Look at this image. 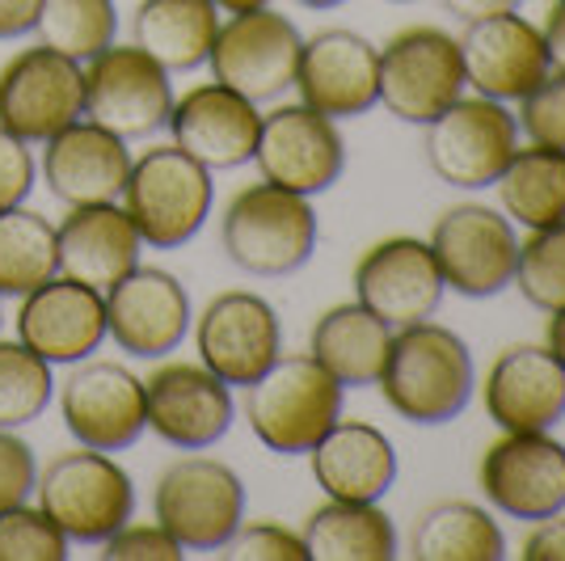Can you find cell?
I'll use <instances>...</instances> for the list:
<instances>
[{
    "label": "cell",
    "instance_id": "obj_40",
    "mask_svg": "<svg viewBox=\"0 0 565 561\" xmlns=\"http://www.w3.org/2000/svg\"><path fill=\"white\" fill-rule=\"evenodd\" d=\"M102 558L106 561H182L186 549L169 537L157 519H152V523H140V519L131 515L115 537L102 540Z\"/></svg>",
    "mask_w": 565,
    "mask_h": 561
},
{
    "label": "cell",
    "instance_id": "obj_42",
    "mask_svg": "<svg viewBox=\"0 0 565 561\" xmlns=\"http://www.w3.org/2000/svg\"><path fill=\"white\" fill-rule=\"evenodd\" d=\"M34 178H39V165H34L30 144L0 127V211L25 203L34 190Z\"/></svg>",
    "mask_w": 565,
    "mask_h": 561
},
{
    "label": "cell",
    "instance_id": "obj_19",
    "mask_svg": "<svg viewBox=\"0 0 565 561\" xmlns=\"http://www.w3.org/2000/svg\"><path fill=\"white\" fill-rule=\"evenodd\" d=\"M456 43H460L465 85L494 102H519L553 72L541 25L527 22L519 9L465 22V34Z\"/></svg>",
    "mask_w": 565,
    "mask_h": 561
},
{
    "label": "cell",
    "instance_id": "obj_44",
    "mask_svg": "<svg viewBox=\"0 0 565 561\" xmlns=\"http://www.w3.org/2000/svg\"><path fill=\"white\" fill-rule=\"evenodd\" d=\"M43 0H0V39H22L39 22Z\"/></svg>",
    "mask_w": 565,
    "mask_h": 561
},
{
    "label": "cell",
    "instance_id": "obj_38",
    "mask_svg": "<svg viewBox=\"0 0 565 561\" xmlns=\"http://www.w3.org/2000/svg\"><path fill=\"white\" fill-rule=\"evenodd\" d=\"M515 123L532 144H548L565 152V72H548L532 94L519 97Z\"/></svg>",
    "mask_w": 565,
    "mask_h": 561
},
{
    "label": "cell",
    "instance_id": "obj_1",
    "mask_svg": "<svg viewBox=\"0 0 565 561\" xmlns=\"http://www.w3.org/2000/svg\"><path fill=\"white\" fill-rule=\"evenodd\" d=\"M388 410L414 426H444L460 419L477 389L469 342L439 321L397 326L388 338V354L376 375Z\"/></svg>",
    "mask_w": 565,
    "mask_h": 561
},
{
    "label": "cell",
    "instance_id": "obj_10",
    "mask_svg": "<svg viewBox=\"0 0 565 561\" xmlns=\"http://www.w3.org/2000/svg\"><path fill=\"white\" fill-rule=\"evenodd\" d=\"M430 254L439 262L444 287L469 300L498 296L515 283L519 233L502 211L486 203H456L430 229Z\"/></svg>",
    "mask_w": 565,
    "mask_h": 561
},
{
    "label": "cell",
    "instance_id": "obj_17",
    "mask_svg": "<svg viewBox=\"0 0 565 561\" xmlns=\"http://www.w3.org/2000/svg\"><path fill=\"white\" fill-rule=\"evenodd\" d=\"M194 347L203 368L228 389H245L282 354L279 313L258 292H220L194 317Z\"/></svg>",
    "mask_w": 565,
    "mask_h": 561
},
{
    "label": "cell",
    "instance_id": "obj_22",
    "mask_svg": "<svg viewBox=\"0 0 565 561\" xmlns=\"http://www.w3.org/2000/svg\"><path fill=\"white\" fill-rule=\"evenodd\" d=\"M18 342H25L51 368H72L106 342V296L97 287L55 275L22 296Z\"/></svg>",
    "mask_w": 565,
    "mask_h": 561
},
{
    "label": "cell",
    "instance_id": "obj_35",
    "mask_svg": "<svg viewBox=\"0 0 565 561\" xmlns=\"http://www.w3.org/2000/svg\"><path fill=\"white\" fill-rule=\"evenodd\" d=\"M55 398L51 363L39 359L25 342L0 338V426L18 431L25 422H39Z\"/></svg>",
    "mask_w": 565,
    "mask_h": 561
},
{
    "label": "cell",
    "instance_id": "obj_30",
    "mask_svg": "<svg viewBox=\"0 0 565 561\" xmlns=\"http://www.w3.org/2000/svg\"><path fill=\"white\" fill-rule=\"evenodd\" d=\"M308 561H393L397 558V523L380 502H338L308 515L305 523Z\"/></svg>",
    "mask_w": 565,
    "mask_h": 561
},
{
    "label": "cell",
    "instance_id": "obj_33",
    "mask_svg": "<svg viewBox=\"0 0 565 561\" xmlns=\"http://www.w3.org/2000/svg\"><path fill=\"white\" fill-rule=\"evenodd\" d=\"M60 275V241L47 215L25 203L0 211V300L34 292L39 283Z\"/></svg>",
    "mask_w": 565,
    "mask_h": 561
},
{
    "label": "cell",
    "instance_id": "obj_13",
    "mask_svg": "<svg viewBox=\"0 0 565 561\" xmlns=\"http://www.w3.org/2000/svg\"><path fill=\"white\" fill-rule=\"evenodd\" d=\"M477 481L486 502L511 519L536 523L565 511V444L548 431H502L486 447Z\"/></svg>",
    "mask_w": 565,
    "mask_h": 561
},
{
    "label": "cell",
    "instance_id": "obj_18",
    "mask_svg": "<svg viewBox=\"0 0 565 561\" xmlns=\"http://www.w3.org/2000/svg\"><path fill=\"white\" fill-rule=\"evenodd\" d=\"M106 338L136 359H166L194 326L190 296L178 275L161 266H136L106 292Z\"/></svg>",
    "mask_w": 565,
    "mask_h": 561
},
{
    "label": "cell",
    "instance_id": "obj_4",
    "mask_svg": "<svg viewBox=\"0 0 565 561\" xmlns=\"http://www.w3.org/2000/svg\"><path fill=\"white\" fill-rule=\"evenodd\" d=\"M212 169L186 157L178 144H157L131 157L127 187L118 194L148 250H182L212 215Z\"/></svg>",
    "mask_w": 565,
    "mask_h": 561
},
{
    "label": "cell",
    "instance_id": "obj_28",
    "mask_svg": "<svg viewBox=\"0 0 565 561\" xmlns=\"http://www.w3.org/2000/svg\"><path fill=\"white\" fill-rule=\"evenodd\" d=\"M220 34L212 0H140L131 18V43L143 47L166 72H194L207 64Z\"/></svg>",
    "mask_w": 565,
    "mask_h": 561
},
{
    "label": "cell",
    "instance_id": "obj_34",
    "mask_svg": "<svg viewBox=\"0 0 565 561\" xmlns=\"http://www.w3.org/2000/svg\"><path fill=\"white\" fill-rule=\"evenodd\" d=\"M34 34L43 47L60 51L76 64H89L115 43L118 9L115 0H43Z\"/></svg>",
    "mask_w": 565,
    "mask_h": 561
},
{
    "label": "cell",
    "instance_id": "obj_31",
    "mask_svg": "<svg viewBox=\"0 0 565 561\" xmlns=\"http://www.w3.org/2000/svg\"><path fill=\"white\" fill-rule=\"evenodd\" d=\"M494 190L511 224L544 229L553 220H565V152L548 144L515 148Z\"/></svg>",
    "mask_w": 565,
    "mask_h": 561
},
{
    "label": "cell",
    "instance_id": "obj_50",
    "mask_svg": "<svg viewBox=\"0 0 565 561\" xmlns=\"http://www.w3.org/2000/svg\"><path fill=\"white\" fill-rule=\"evenodd\" d=\"M0 321H4V313H0Z\"/></svg>",
    "mask_w": 565,
    "mask_h": 561
},
{
    "label": "cell",
    "instance_id": "obj_7",
    "mask_svg": "<svg viewBox=\"0 0 565 561\" xmlns=\"http://www.w3.org/2000/svg\"><path fill=\"white\" fill-rule=\"evenodd\" d=\"M465 89L460 43L439 25H409L380 47V102L401 123L426 127Z\"/></svg>",
    "mask_w": 565,
    "mask_h": 561
},
{
    "label": "cell",
    "instance_id": "obj_48",
    "mask_svg": "<svg viewBox=\"0 0 565 561\" xmlns=\"http://www.w3.org/2000/svg\"><path fill=\"white\" fill-rule=\"evenodd\" d=\"M220 13H245V9H262V4H270V0H212Z\"/></svg>",
    "mask_w": 565,
    "mask_h": 561
},
{
    "label": "cell",
    "instance_id": "obj_3",
    "mask_svg": "<svg viewBox=\"0 0 565 561\" xmlns=\"http://www.w3.org/2000/svg\"><path fill=\"white\" fill-rule=\"evenodd\" d=\"M342 398L347 389L312 354H279L254 384H245V419L266 452L308 456L342 419Z\"/></svg>",
    "mask_w": 565,
    "mask_h": 561
},
{
    "label": "cell",
    "instance_id": "obj_20",
    "mask_svg": "<svg viewBox=\"0 0 565 561\" xmlns=\"http://www.w3.org/2000/svg\"><path fill=\"white\" fill-rule=\"evenodd\" d=\"M444 275L430 245L418 236L376 241L354 266V300L376 313L384 326H414L444 305Z\"/></svg>",
    "mask_w": 565,
    "mask_h": 561
},
{
    "label": "cell",
    "instance_id": "obj_41",
    "mask_svg": "<svg viewBox=\"0 0 565 561\" xmlns=\"http://www.w3.org/2000/svg\"><path fill=\"white\" fill-rule=\"evenodd\" d=\"M39 486V465H34V447L25 444L18 431L0 426V511L30 502V494Z\"/></svg>",
    "mask_w": 565,
    "mask_h": 561
},
{
    "label": "cell",
    "instance_id": "obj_25",
    "mask_svg": "<svg viewBox=\"0 0 565 561\" xmlns=\"http://www.w3.org/2000/svg\"><path fill=\"white\" fill-rule=\"evenodd\" d=\"M486 414L498 431H553L565 419V368L548 347H507L486 372Z\"/></svg>",
    "mask_w": 565,
    "mask_h": 561
},
{
    "label": "cell",
    "instance_id": "obj_23",
    "mask_svg": "<svg viewBox=\"0 0 565 561\" xmlns=\"http://www.w3.org/2000/svg\"><path fill=\"white\" fill-rule=\"evenodd\" d=\"M166 127L173 131V144L186 157L220 173V169H241V165L254 161L262 110L258 102H249L228 85L203 81L182 97H173Z\"/></svg>",
    "mask_w": 565,
    "mask_h": 561
},
{
    "label": "cell",
    "instance_id": "obj_26",
    "mask_svg": "<svg viewBox=\"0 0 565 561\" xmlns=\"http://www.w3.org/2000/svg\"><path fill=\"white\" fill-rule=\"evenodd\" d=\"M312 477L326 498L338 502H380L397 481L393 440L359 419H338L308 452Z\"/></svg>",
    "mask_w": 565,
    "mask_h": 561
},
{
    "label": "cell",
    "instance_id": "obj_8",
    "mask_svg": "<svg viewBox=\"0 0 565 561\" xmlns=\"http://www.w3.org/2000/svg\"><path fill=\"white\" fill-rule=\"evenodd\" d=\"M519 148V123L507 102L456 97L439 118L426 123V161L439 182L456 190H486L498 182Z\"/></svg>",
    "mask_w": 565,
    "mask_h": 561
},
{
    "label": "cell",
    "instance_id": "obj_24",
    "mask_svg": "<svg viewBox=\"0 0 565 561\" xmlns=\"http://www.w3.org/2000/svg\"><path fill=\"white\" fill-rule=\"evenodd\" d=\"M131 173V148L122 136L97 127L89 118H76L64 131L43 140L39 178L64 208L89 203H118Z\"/></svg>",
    "mask_w": 565,
    "mask_h": 561
},
{
    "label": "cell",
    "instance_id": "obj_47",
    "mask_svg": "<svg viewBox=\"0 0 565 561\" xmlns=\"http://www.w3.org/2000/svg\"><path fill=\"white\" fill-rule=\"evenodd\" d=\"M544 347L553 351V359L565 368V308L548 313V326H544Z\"/></svg>",
    "mask_w": 565,
    "mask_h": 561
},
{
    "label": "cell",
    "instance_id": "obj_14",
    "mask_svg": "<svg viewBox=\"0 0 565 561\" xmlns=\"http://www.w3.org/2000/svg\"><path fill=\"white\" fill-rule=\"evenodd\" d=\"M254 165L266 182L296 194H326L347 169V144L338 131V118L317 115L305 102H282L270 115H262Z\"/></svg>",
    "mask_w": 565,
    "mask_h": 561
},
{
    "label": "cell",
    "instance_id": "obj_32",
    "mask_svg": "<svg viewBox=\"0 0 565 561\" xmlns=\"http://www.w3.org/2000/svg\"><path fill=\"white\" fill-rule=\"evenodd\" d=\"M418 561H502L507 537L498 519L477 502H439L414 523L409 540Z\"/></svg>",
    "mask_w": 565,
    "mask_h": 561
},
{
    "label": "cell",
    "instance_id": "obj_45",
    "mask_svg": "<svg viewBox=\"0 0 565 561\" xmlns=\"http://www.w3.org/2000/svg\"><path fill=\"white\" fill-rule=\"evenodd\" d=\"M541 34H544V51H548L553 72H565V0H553V4H548Z\"/></svg>",
    "mask_w": 565,
    "mask_h": 561
},
{
    "label": "cell",
    "instance_id": "obj_5",
    "mask_svg": "<svg viewBox=\"0 0 565 561\" xmlns=\"http://www.w3.org/2000/svg\"><path fill=\"white\" fill-rule=\"evenodd\" d=\"M34 498L68 537V544H102L136 515L131 473L110 452L97 447H76L55 456L39 473Z\"/></svg>",
    "mask_w": 565,
    "mask_h": 561
},
{
    "label": "cell",
    "instance_id": "obj_21",
    "mask_svg": "<svg viewBox=\"0 0 565 561\" xmlns=\"http://www.w3.org/2000/svg\"><path fill=\"white\" fill-rule=\"evenodd\" d=\"M291 89L317 115H367L380 106V47L354 30H321L305 39Z\"/></svg>",
    "mask_w": 565,
    "mask_h": 561
},
{
    "label": "cell",
    "instance_id": "obj_16",
    "mask_svg": "<svg viewBox=\"0 0 565 561\" xmlns=\"http://www.w3.org/2000/svg\"><path fill=\"white\" fill-rule=\"evenodd\" d=\"M60 414L81 447L122 452L148 431L143 380L122 363L89 354L72 363L68 380L60 384Z\"/></svg>",
    "mask_w": 565,
    "mask_h": 561
},
{
    "label": "cell",
    "instance_id": "obj_11",
    "mask_svg": "<svg viewBox=\"0 0 565 561\" xmlns=\"http://www.w3.org/2000/svg\"><path fill=\"white\" fill-rule=\"evenodd\" d=\"M173 72H166L136 43L110 47L85 64V118L122 140L161 131L173 110Z\"/></svg>",
    "mask_w": 565,
    "mask_h": 561
},
{
    "label": "cell",
    "instance_id": "obj_39",
    "mask_svg": "<svg viewBox=\"0 0 565 561\" xmlns=\"http://www.w3.org/2000/svg\"><path fill=\"white\" fill-rule=\"evenodd\" d=\"M224 549H228V558H241V561H308L305 537L275 523V519L241 523Z\"/></svg>",
    "mask_w": 565,
    "mask_h": 561
},
{
    "label": "cell",
    "instance_id": "obj_49",
    "mask_svg": "<svg viewBox=\"0 0 565 561\" xmlns=\"http://www.w3.org/2000/svg\"><path fill=\"white\" fill-rule=\"evenodd\" d=\"M296 4H305V9H338V4H347V0H296Z\"/></svg>",
    "mask_w": 565,
    "mask_h": 561
},
{
    "label": "cell",
    "instance_id": "obj_2",
    "mask_svg": "<svg viewBox=\"0 0 565 561\" xmlns=\"http://www.w3.org/2000/svg\"><path fill=\"white\" fill-rule=\"evenodd\" d=\"M317 211L308 194L282 190L275 182H254L236 190L220 220V245L236 271L258 279L296 275L317 250Z\"/></svg>",
    "mask_w": 565,
    "mask_h": 561
},
{
    "label": "cell",
    "instance_id": "obj_37",
    "mask_svg": "<svg viewBox=\"0 0 565 561\" xmlns=\"http://www.w3.org/2000/svg\"><path fill=\"white\" fill-rule=\"evenodd\" d=\"M68 537L43 507L18 502L0 511V561H64Z\"/></svg>",
    "mask_w": 565,
    "mask_h": 561
},
{
    "label": "cell",
    "instance_id": "obj_36",
    "mask_svg": "<svg viewBox=\"0 0 565 561\" xmlns=\"http://www.w3.org/2000/svg\"><path fill=\"white\" fill-rule=\"evenodd\" d=\"M519 296L541 313L565 308V220H553L544 229H527L519 241L515 283Z\"/></svg>",
    "mask_w": 565,
    "mask_h": 561
},
{
    "label": "cell",
    "instance_id": "obj_15",
    "mask_svg": "<svg viewBox=\"0 0 565 561\" xmlns=\"http://www.w3.org/2000/svg\"><path fill=\"white\" fill-rule=\"evenodd\" d=\"M148 431L178 452H203L220 444L233 426V389L203 363L169 359L143 375Z\"/></svg>",
    "mask_w": 565,
    "mask_h": 561
},
{
    "label": "cell",
    "instance_id": "obj_6",
    "mask_svg": "<svg viewBox=\"0 0 565 561\" xmlns=\"http://www.w3.org/2000/svg\"><path fill=\"white\" fill-rule=\"evenodd\" d=\"M152 519L186 553H215L245 523V486L215 456H182L157 477Z\"/></svg>",
    "mask_w": 565,
    "mask_h": 561
},
{
    "label": "cell",
    "instance_id": "obj_43",
    "mask_svg": "<svg viewBox=\"0 0 565 561\" xmlns=\"http://www.w3.org/2000/svg\"><path fill=\"white\" fill-rule=\"evenodd\" d=\"M523 561H565V515L536 519L532 532L523 540Z\"/></svg>",
    "mask_w": 565,
    "mask_h": 561
},
{
    "label": "cell",
    "instance_id": "obj_29",
    "mask_svg": "<svg viewBox=\"0 0 565 561\" xmlns=\"http://www.w3.org/2000/svg\"><path fill=\"white\" fill-rule=\"evenodd\" d=\"M388 338H393V326H384L376 313H367L354 300V305H333L330 313L317 317L308 354L342 389H372L388 354Z\"/></svg>",
    "mask_w": 565,
    "mask_h": 561
},
{
    "label": "cell",
    "instance_id": "obj_12",
    "mask_svg": "<svg viewBox=\"0 0 565 561\" xmlns=\"http://www.w3.org/2000/svg\"><path fill=\"white\" fill-rule=\"evenodd\" d=\"M85 118V64L51 47H25L0 68V127L43 144Z\"/></svg>",
    "mask_w": 565,
    "mask_h": 561
},
{
    "label": "cell",
    "instance_id": "obj_46",
    "mask_svg": "<svg viewBox=\"0 0 565 561\" xmlns=\"http://www.w3.org/2000/svg\"><path fill=\"white\" fill-rule=\"evenodd\" d=\"M523 0H444V9H451L460 22H481V18H494V13H511Z\"/></svg>",
    "mask_w": 565,
    "mask_h": 561
},
{
    "label": "cell",
    "instance_id": "obj_9",
    "mask_svg": "<svg viewBox=\"0 0 565 561\" xmlns=\"http://www.w3.org/2000/svg\"><path fill=\"white\" fill-rule=\"evenodd\" d=\"M300 47H305V34L296 30V22L262 4L245 13H228V22H220L207 68L220 85L262 106L291 89Z\"/></svg>",
    "mask_w": 565,
    "mask_h": 561
},
{
    "label": "cell",
    "instance_id": "obj_27",
    "mask_svg": "<svg viewBox=\"0 0 565 561\" xmlns=\"http://www.w3.org/2000/svg\"><path fill=\"white\" fill-rule=\"evenodd\" d=\"M55 241H60V275L97 292L136 271L143 254V241L122 203L68 208V215L55 224Z\"/></svg>",
    "mask_w": 565,
    "mask_h": 561
}]
</instances>
